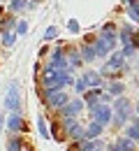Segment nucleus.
<instances>
[{
	"label": "nucleus",
	"instance_id": "nucleus-2",
	"mask_svg": "<svg viewBox=\"0 0 139 151\" xmlns=\"http://www.w3.org/2000/svg\"><path fill=\"white\" fill-rule=\"evenodd\" d=\"M37 98L42 100V105L53 114V116L72 100V95L67 93V88H63V91H42V88H37Z\"/></svg>",
	"mask_w": 139,
	"mask_h": 151
},
{
	"label": "nucleus",
	"instance_id": "nucleus-3",
	"mask_svg": "<svg viewBox=\"0 0 139 151\" xmlns=\"http://www.w3.org/2000/svg\"><path fill=\"white\" fill-rule=\"evenodd\" d=\"M86 116H88V121L95 119V121H100L104 128H111V121H114V107L100 102V105H95V107L86 109Z\"/></svg>",
	"mask_w": 139,
	"mask_h": 151
},
{
	"label": "nucleus",
	"instance_id": "nucleus-18",
	"mask_svg": "<svg viewBox=\"0 0 139 151\" xmlns=\"http://www.w3.org/2000/svg\"><path fill=\"white\" fill-rule=\"evenodd\" d=\"M16 23H19L16 14H12V12H5V14L0 17V33H2V30H16Z\"/></svg>",
	"mask_w": 139,
	"mask_h": 151
},
{
	"label": "nucleus",
	"instance_id": "nucleus-4",
	"mask_svg": "<svg viewBox=\"0 0 139 151\" xmlns=\"http://www.w3.org/2000/svg\"><path fill=\"white\" fill-rule=\"evenodd\" d=\"M5 109L9 114L21 112V91H19V81H9L7 91H5V100H2Z\"/></svg>",
	"mask_w": 139,
	"mask_h": 151
},
{
	"label": "nucleus",
	"instance_id": "nucleus-13",
	"mask_svg": "<svg viewBox=\"0 0 139 151\" xmlns=\"http://www.w3.org/2000/svg\"><path fill=\"white\" fill-rule=\"evenodd\" d=\"M35 7H37V5L30 2V0H9V2H7V12H12V14H21V12L35 9Z\"/></svg>",
	"mask_w": 139,
	"mask_h": 151
},
{
	"label": "nucleus",
	"instance_id": "nucleus-28",
	"mask_svg": "<svg viewBox=\"0 0 139 151\" xmlns=\"http://www.w3.org/2000/svg\"><path fill=\"white\" fill-rule=\"evenodd\" d=\"M5 119H7V116L0 114V135H2V130H5Z\"/></svg>",
	"mask_w": 139,
	"mask_h": 151
},
{
	"label": "nucleus",
	"instance_id": "nucleus-22",
	"mask_svg": "<svg viewBox=\"0 0 139 151\" xmlns=\"http://www.w3.org/2000/svg\"><path fill=\"white\" fill-rule=\"evenodd\" d=\"M123 135H125V137H130L132 142H137V144H139V126H135L132 121L123 128Z\"/></svg>",
	"mask_w": 139,
	"mask_h": 151
},
{
	"label": "nucleus",
	"instance_id": "nucleus-8",
	"mask_svg": "<svg viewBox=\"0 0 139 151\" xmlns=\"http://www.w3.org/2000/svg\"><path fill=\"white\" fill-rule=\"evenodd\" d=\"M65 56H67L70 65H72L74 70H79L81 65H83V56H81L79 44H67V47H65Z\"/></svg>",
	"mask_w": 139,
	"mask_h": 151
},
{
	"label": "nucleus",
	"instance_id": "nucleus-7",
	"mask_svg": "<svg viewBox=\"0 0 139 151\" xmlns=\"http://www.w3.org/2000/svg\"><path fill=\"white\" fill-rule=\"evenodd\" d=\"M107 151H139V144L132 142L130 137H125L123 132H118V135L114 137V142H109Z\"/></svg>",
	"mask_w": 139,
	"mask_h": 151
},
{
	"label": "nucleus",
	"instance_id": "nucleus-23",
	"mask_svg": "<svg viewBox=\"0 0 139 151\" xmlns=\"http://www.w3.org/2000/svg\"><path fill=\"white\" fill-rule=\"evenodd\" d=\"M86 91H88V81L79 75V77H77V81H74V95H83Z\"/></svg>",
	"mask_w": 139,
	"mask_h": 151
},
{
	"label": "nucleus",
	"instance_id": "nucleus-29",
	"mask_svg": "<svg viewBox=\"0 0 139 151\" xmlns=\"http://www.w3.org/2000/svg\"><path fill=\"white\" fill-rule=\"evenodd\" d=\"M107 147H109V142H107V144H100L98 149H93V151H107Z\"/></svg>",
	"mask_w": 139,
	"mask_h": 151
},
{
	"label": "nucleus",
	"instance_id": "nucleus-17",
	"mask_svg": "<svg viewBox=\"0 0 139 151\" xmlns=\"http://www.w3.org/2000/svg\"><path fill=\"white\" fill-rule=\"evenodd\" d=\"M79 49H81V56H83V63H86V65H88V63H93V60H98L95 44H93V42H81Z\"/></svg>",
	"mask_w": 139,
	"mask_h": 151
},
{
	"label": "nucleus",
	"instance_id": "nucleus-9",
	"mask_svg": "<svg viewBox=\"0 0 139 151\" xmlns=\"http://www.w3.org/2000/svg\"><path fill=\"white\" fill-rule=\"evenodd\" d=\"M81 77L88 81V88H104V84H107V79L102 77L100 70H86Z\"/></svg>",
	"mask_w": 139,
	"mask_h": 151
},
{
	"label": "nucleus",
	"instance_id": "nucleus-15",
	"mask_svg": "<svg viewBox=\"0 0 139 151\" xmlns=\"http://www.w3.org/2000/svg\"><path fill=\"white\" fill-rule=\"evenodd\" d=\"M26 147H28V142L23 135H9L5 142V151H23Z\"/></svg>",
	"mask_w": 139,
	"mask_h": 151
},
{
	"label": "nucleus",
	"instance_id": "nucleus-21",
	"mask_svg": "<svg viewBox=\"0 0 139 151\" xmlns=\"http://www.w3.org/2000/svg\"><path fill=\"white\" fill-rule=\"evenodd\" d=\"M37 132H40L42 139H51V130H49V123H46V116H37Z\"/></svg>",
	"mask_w": 139,
	"mask_h": 151
},
{
	"label": "nucleus",
	"instance_id": "nucleus-5",
	"mask_svg": "<svg viewBox=\"0 0 139 151\" xmlns=\"http://www.w3.org/2000/svg\"><path fill=\"white\" fill-rule=\"evenodd\" d=\"M83 112H86V102H83V98H81V95H72V100H70L56 116H58V119H79Z\"/></svg>",
	"mask_w": 139,
	"mask_h": 151
},
{
	"label": "nucleus",
	"instance_id": "nucleus-30",
	"mask_svg": "<svg viewBox=\"0 0 139 151\" xmlns=\"http://www.w3.org/2000/svg\"><path fill=\"white\" fill-rule=\"evenodd\" d=\"M135 114L139 116V95H137V102H135Z\"/></svg>",
	"mask_w": 139,
	"mask_h": 151
},
{
	"label": "nucleus",
	"instance_id": "nucleus-12",
	"mask_svg": "<svg viewBox=\"0 0 139 151\" xmlns=\"http://www.w3.org/2000/svg\"><path fill=\"white\" fill-rule=\"evenodd\" d=\"M104 91H107V93H111L114 98H120V95H125L128 86H125V81H123V79H109V81L104 84Z\"/></svg>",
	"mask_w": 139,
	"mask_h": 151
},
{
	"label": "nucleus",
	"instance_id": "nucleus-14",
	"mask_svg": "<svg viewBox=\"0 0 139 151\" xmlns=\"http://www.w3.org/2000/svg\"><path fill=\"white\" fill-rule=\"evenodd\" d=\"M102 93H104V88H88L86 93L81 95V98H83V102H86V109H91V107L100 105V100H102Z\"/></svg>",
	"mask_w": 139,
	"mask_h": 151
},
{
	"label": "nucleus",
	"instance_id": "nucleus-26",
	"mask_svg": "<svg viewBox=\"0 0 139 151\" xmlns=\"http://www.w3.org/2000/svg\"><path fill=\"white\" fill-rule=\"evenodd\" d=\"M67 30L77 35V33L81 30V28H79V21H77V19H67Z\"/></svg>",
	"mask_w": 139,
	"mask_h": 151
},
{
	"label": "nucleus",
	"instance_id": "nucleus-10",
	"mask_svg": "<svg viewBox=\"0 0 139 151\" xmlns=\"http://www.w3.org/2000/svg\"><path fill=\"white\" fill-rule=\"evenodd\" d=\"M104 132H107V128H104L100 121H95V119L86 121V139H100Z\"/></svg>",
	"mask_w": 139,
	"mask_h": 151
},
{
	"label": "nucleus",
	"instance_id": "nucleus-6",
	"mask_svg": "<svg viewBox=\"0 0 139 151\" xmlns=\"http://www.w3.org/2000/svg\"><path fill=\"white\" fill-rule=\"evenodd\" d=\"M5 128L9 135H23V132H28V121L23 119V114L21 112H14V114H7V119H5Z\"/></svg>",
	"mask_w": 139,
	"mask_h": 151
},
{
	"label": "nucleus",
	"instance_id": "nucleus-20",
	"mask_svg": "<svg viewBox=\"0 0 139 151\" xmlns=\"http://www.w3.org/2000/svg\"><path fill=\"white\" fill-rule=\"evenodd\" d=\"M16 37H19V35H16L14 30H2V33H0V44H2L5 49H12V47L16 44Z\"/></svg>",
	"mask_w": 139,
	"mask_h": 151
},
{
	"label": "nucleus",
	"instance_id": "nucleus-1",
	"mask_svg": "<svg viewBox=\"0 0 139 151\" xmlns=\"http://www.w3.org/2000/svg\"><path fill=\"white\" fill-rule=\"evenodd\" d=\"M74 81L77 77L72 72H60V70H51L42 63V72L35 79L37 88L42 91H63V88H74Z\"/></svg>",
	"mask_w": 139,
	"mask_h": 151
},
{
	"label": "nucleus",
	"instance_id": "nucleus-19",
	"mask_svg": "<svg viewBox=\"0 0 139 151\" xmlns=\"http://www.w3.org/2000/svg\"><path fill=\"white\" fill-rule=\"evenodd\" d=\"M123 5H125V12H128V17L139 23V0H123Z\"/></svg>",
	"mask_w": 139,
	"mask_h": 151
},
{
	"label": "nucleus",
	"instance_id": "nucleus-27",
	"mask_svg": "<svg viewBox=\"0 0 139 151\" xmlns=\"http://www.w3.org/2000/svg\"><path fill=\"white\" fill-rule=\"evenodd\" d=\"M49 54H51V44H49V42H44V44L40 47V51H37V56H40V58H46Z\"/></svg>",
	"mask_w": 139,
	"mask_h": 151
},
{
	"label": "nucleus",
	"instance_id": "nucleus-25",
	"mask_svg": "<svg viewBox=\"0 0 139 151\" xmlns=\"http://www.w3.org/2000/svg\"><path fill=\"white\" fill-rule=\"evenodd\" d=\"M14 33H16V35H26V33H28V21H23V19H19V23H16V30H14Z\"/></svg>",
	"mask_w": 139,
	"mask_h": 151
},
{
	"label": "nucleus",
	"instance_id": "nucleus-24",
	"mask_svg": "<svg viewBox=\"0 0 139 151\" xmlns=\"http://www.w3.org/2000/svg\"><path fill=\"white\" fill-rule=\"evenodd\" d=\"M56 40H58V28H56V26H49V28L44 30V42L51 44V42H56Z\"/></svg>",
	"mask_w": 139,
	"mask_h": 151
},
{
	"label": "nucleus",
	"instance_id": "nucleus-11",
	"mask_svg": "<svg viewBox=\"0 0 139 151\" xmlns=\"http://www.w3.org/2000/svg\"><path fill=\"white\" fill-rule=\"evenodd\" d=\"M135 33H137V28H135L132 23H123V26L118 28V44H120V47H128V44H132Z\"/></svg>",
	"mask_w": 139,
	"mask_h": 151
},
{
	"label": "nucleus",
	"instance_id": "nucleus-32",
	"mask_svg": "<svg viewBox=\"0 0 139 151\" xmlns=\"http://www.w3.org/2000/svg\"><path fill=\"white\" fill-rule=\"evenodd\" d=\"M30 2H35V5H40V2H42V0H30Z\"/></svg>",
	"mask_w": 139,
	"mask_h": 151
},
{
	"label": "nucleus",
	"instance_id": "nucleus-31",
	"mask_svg": "<svg viewBox=\"0 0 139 151\" xmlns=\"http://www.w3.org/2000/svg\"><path fill=\"white\" fill-rule=\"evenodd\" d=\"M23 151H35V149H33V147H30V144H28V147H26V149H23Z\"/></svg>",
	"mask_w": 139,
	"mask_h": 151
},
{
	"label": "nucleus",
	"instance_id": "nucleus-16",
	"mask_svg": "<svg viewBox=\"0 0 139 151\" xmlns=\"http://www.w3.org/2000/svg\"><path fill=\"white\" fill-rule=\"evenodd\" d=\"M49 130H51V139H56V142H65L63 126H60V119H58V116H51V119H49Z\"/></svg>",
	"mask_w": 139,
	"mask_h": 151
}]
</instances>
